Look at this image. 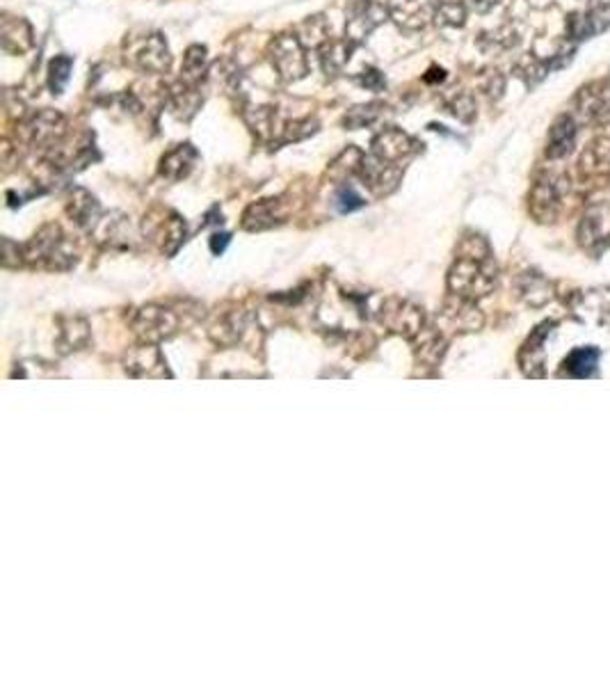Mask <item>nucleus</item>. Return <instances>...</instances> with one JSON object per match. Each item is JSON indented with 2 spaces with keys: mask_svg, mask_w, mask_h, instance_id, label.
Returning <instances> with one entry per match:
<instances>
[{
  "mask_svg": "<svg viewBox=\"0 0 610 686\" xmlns=\"http://www.w3.org/2000/svg\"><path fill=\"white\" fill-rule=\"evenodd\" d=\"M565 181L557 176H540L531 192V213L540 222H553L563 208Z\"/></svg>",
  "mask_w": 610,
  "mask_h": 686,
  "instance_id": "nucleus-12",
  "label": "nucleus"
},
{
  "mask_svg": "<svg viewBox=\"0 0 610 686\" xmlns=\"http://www.w3.org/2000/svg\"><path fill=\"white\" fill-rule=\"evenodd\" d=\"M403 175H405V167H403V165H394L389 163V160H382L379 156H375V153H363L357 176L375 197H386L394 191H398Z\"/></svg>",
  "mask_w": 610,
  "mask_h": 686,
  "instance_id": "nucleus-8",
  "label": "nucleus"
},
{
  "mask_svg": "<svg viewBox=\"0 0 610 686\" xmlns=\"http://www.w3.org/2000/svg\"><path fill=\"white\" fill-rule=\"evenodd\" d=\"M435 19L443 28H462L467 23V5H464V0H442L437 5Z\"/></svg>",
  "mask_w": 610,
  "mask_h": 686,
  "instance_id": "nucleus-37",
  "label": "nucleus"
},
{
  "mask_svg": "<svg viewBox=\"0 0 610 686\" xmlns=\"http://www.w3.org/2000/svg\"><path fill=\"white\" fill-rule=\"evenodd\" d=\"M23 264H26V261H23L21 245H16L14 241L5 238V241H3V265H5V268H19V265Z\"/></svg>",
  "mask_w": 610,
  "mask_h": 686,
  "instance_id": "nucleus-42",
  "label": "nucleus"
},
{
  "mask_svg": "<svg viewBox=\"0 0 610 686\" xmlns=\"http://www.w3.org/2000/svg\"><path fill=\"white\" fill-rule=\"evenodd\" d=\"M597 364H599V353L595 348H579L567 357L563 373L572 378H588L595 373Z\"/></svg>",
  "mask_w": 610,
  "mask_h": 686,
  "instance_id": "nucleus-34",
  "label": "nucleus"
},
{
  "mask_svg": "<svg viewBox=\"0 0 610 686\" xmlns=\"http://www.w3.org/2000/svg\"><path fill=\"white\" fill-rule=\"evenodd\" d=\"M378 321L386 332L398 334V337L407 339V341H411L416 334H421V330L427 325L426 309L411 300H403V298L385 300V305L379 306Z\"/></svg>",
  "mask_w": 610,
  "mask_h": 686,
  "instance_id": "nucleus-6",
  "label": "nucleus"
},
{
  "mask_svg": "<svg viewBox=\"0 0 610 686\" xmlns=\"http://www.w3.org/2000/svg\"><path fill=\"white\" fill-rule=\"evenodd\" d=\"M252 314L240 312V309H233V312H224L222 316H217V321L213 323L211 337L217 346H224V348H232L238 346L240 341H245V337L252 330Z\"/></svg>",
  "mask_w": 610,
  "mask_h": 686,
  "instance_id": "nucleus-17",
  "label": "nucleus"
},
{
  "mask_svg": "<svg viewBox=\"0 0 610 686\" xmlns=\"http://www.w3.org/2000/svg\"><path fill=\"white\" fill-rule=\"evenodd\" d=\"M289 220V201L286 197H270L249 204L242 213V229L245 232H265L279 227Z\"/></svg>",
  "mask_w": 610,
  "mask_h": 686,
  "instance_id": "nucleus-14",
  "label": "nucleus"
},
{
  "mask_svg": "<svg viewBox=\"0 0 610 686\" xmlns=\"http://www.w3.org/2000/svg\"><path fill=\"white\" fill-rule=\"evenodd\" d=\"M354 46L347 39H329L325 46L318 48V58H321L322 74L327 78H337L343 74L346 64L350 62V55H353Z\"/></svg>",
  "mask_w": 610,
  "mask_h": 686,
  "instance_id": "nucleus-26",
  "label": "nucleus"
},
{
  "mask_svg": "<svg viewBox=\"0 0 610 686\" xmlns=\"http://www.w3.org/2000/svg\"><path fill=\"white\" fill-rule=\"evenodd\" d=\"M144 236L151 238L165 257H174L188 238V227L179 213L167 211L159 220H149V229L144 227Z\"/></svg>",
  "mask_w": 610,
  "mask_h": 686,
  "instance_id": "nucleus-15",
  "label": "nucleus"
},
{
  "mask_svg": "<svg viewBox=\"0 0 610 686\" xmlns=\"http://www.w3.org/2000/svg\"><path fill=\"white\" fill-rule=\"evenodd\" d=\"M133 332L144 343H163L181 330L179 309L165 305H144L131 321Z\"/></svg>",
  "mask_w": 610,
  "mask_h": 686,
  "instance_id": "nucleus-5",
  "label": "nucleus"
},
{
  "mask_svg": "<svg viewBox=\"0 0 610 686\" xmlns=\"http://www.w3.org/2000/svg\"><path fill=\"white\" fill-rule=\"evenodd\" d=\"M124 371L131 378H172V371L167 369L159 343L140 341L128 348L124 355Z\"/></svg>",
  "mask_w": 610,
  "mask_h": 686,
  "instance_id": "nucleus-10",
  "label": "nucleus"
},
{
  "mask_svg": "<svg viewBox=\"0 0 610 686\" xmlns=\"http://www.w3.org/2000/svg\"><path fill=\"white\" fill-rule=\"evenodd\" d=\"M67 216L71 217L76 227L85 229V232H94L103 213H101V204L90 191L74 185L67 197Z\"/></svg>",
  "mask_w": 610,
  "mask_h": 686,
  "instance_id": "nucleus-18",
  "label": "nucleus"
},
{
  "mask_svg": "<svg viewBox=\"0 0 610 686\" xmlns=\"http://www.w3.org/2000/svg\"><path fill=\"white\" fill-rule=\"evenodd\" d=\"M423 144L419 140H414L411 135H407L405 131H400L398 127H386L373 137L370 143V153L379 156L382 160H389L394 165H403L410 159H414L416 153L421 151Z\"/></svg>",
  "mask_w": 610,
  "mask_h": 686,
  "instance_id": "nucleus-9",
  "label": "nucleus"
},
{
  "mask_svg": "<svg viewBox=\"0 0 610 686\" xmlns=\"http://www.w3.org/2000/svg\"><path fill=\"white\" fill-rule=\"evenodd\" d=\"M503 87H505V80H503V76L499 74V71H490V74L484 76L483 90L487 96H492V99H499V96L503 94Z\"/></svg>",
  "mask_w": 610,
  "mask_h": 686,
  "instance_id": "nucleus-43",
  "label": "nucleus"
},
{
  "mask_svg": "<svg viewBox=\"0 0 610 686\" xmlns=\"http://www.w3.org/2000/svg\"><path fill=\"white\" fill-rule=\"evenodd\" d=\"M610 90H599V85H590L581 90L576 99V112L581 119L592 124H610Z\"/></svg>",
  "mask_w": 610,
  "mask_h": 686,
  "instance_id": "nucleus-22",
  "label": "nucleus"
},
{
  "mask_svg": "<svg viewBox=\"0 0 610 686\" xmlns=\"http://www.w3.org/2000/svg\"><path fill=\"white\" fill-rule=\"evenodd\" d=\"M363 197L359 195L357 191H354L353 185H347V184H341L337 188V192H334V208H337L338 213H354L359 211V208H363Z\"/></svg>",
  "mask_w": 610,
  "mask_h": 686,
  "instance_id": "nucleus-39",
  "label": "nucleus"
},
{
  "mask_svg": "<svg viewBox=\"0 0 610 686\" xmlns=\"http://www.w3.org/2000/svg\"><path fill=\"white\" fill-rule=\"evenodd\" d=\"M389 19L405 32H419L430 26L437 14L435 0H386Z\"/></svg>",
  "mask_w": 610,
  "mask_h": 686,
  "instance_id": "nucleus-11",
  "label": "nucleus"
},
{
  "mask_svg": "<svg viewBox=\"0 0 610 686\" xmlns=\"http://www.w3.org/2000/svg\"><path fill=\"white\" fill-rule=\"evenodd\" d=\"M496 280H499V270L487 241L478 233L464 236L460 241L455 264L448 270V293L476 302L490 296Z\"/></svg>",
  "mask_w": 610,
  "mask_h": 686,
  "instance_id": "nucleus-1",
  "label": "nucleus"
},
{
  "mask_svg": "<svg viewBox=\"0 0 610 686\" xmlns=\"http://www.w3.org/2000/svg\"><path fill=\"white\" fill-rule=\"evenodd\" d=\"M581 243L585 245L588 249L597 248L601 243L604 248L606 243L610 241V232H606V211L601 206L592 208V211L585 216V220L581 222V232H579Z\"/></svg>",
  "mask_w": 610,
  "mask_h": 686,
  "instance_id": "nucleus-30",
  "label": "nucleus"
},
{
  "mask_svg": "<svg viewBox=\"0 0 610 686\" xmlns=\"http://www.w3.org/2000/svg\"><path fill=\"white\" fill-rule=\"evenodd\" d=\"M3 48L12 55H21L32 48V30L26 19H3Z\"/></svg>",
  "mask_w": 610,
  "mask_h": 686,
  "instance_id": "nucleus-29",
  "label": "nucleus"
},
{
  "mask_svg": "<svg viewBox=\"0 0 610 686\" xmlns=\"http://www.w3.org/2000/svg\"><path fill=\"white\" fill-rule=\"evenodd\" d=\"M201 101H204V96H201L199 87H192V85L183 83V80H176L169 87V103H172L176 117L185 119V122L197 115Z\"/></svg>",
  "mask_w": 610,
  "mask_h": 686,
  "instance_id": "nucleus-28",
  "label": "nucleus"
},
{
  "mask_svg": "<svg viewBox=\"0 0 610 686\" xmlns=\"http://www.w3.org/2000/svg\"><path fill=\"white\" fill-rule=\"evenodd\" d=\"M572 60H573V51H563V53H557L547 60H540L535 58V55H526V58L516 64L515 71L519 78H524V83H526L528 87H535V85L542 83L549 74H553V71H557V69L567 67Z\"/></svg>",
  "mask_w": 610,
  "mask_h": 686,
  "instance_id": "nucleus-20",
  "label": "nucleus"
},
{
  "mask_svg": "<svg viewBox=\"0 0 610 686\" xmlns=\"http://www.w3.org/2000/svg\"><path fill=\"white\" fill-rule=\"evenodd\" d=\"M411 346H414L416 362L421 366H439V362L446 355V339H443L442 330L439 328H426L421 330V334H416L411 339Z\"/></svg>",
  "mask_w": 610,
  "mask_h": 686,
  "instance_id": "nucleus-24",
  "label": "nucleus"
},
{
  "mask_svg": "<svg viewBox=\"0 0 610 686\" xmlns=\"http://www.w3.org/2000/svg\"><path fill=\"white\" fill-rule=\"evenodd\" d=\"M423 80H426V83H430V85L443 83V80H446V71H443L442 67H437V64H435V67L427 69V74L423 76Z\"/></svg>",
  "mask_w": 610,
  "mask_h": 686,
  "instance_id": "nucleus-45",
  "label": "nucleus"
},
{
  "mask_svg": "<svg viewBox=\"0 0 610 686\" xmlns=\"http://www.w3.org/2000/svg\"><path fill=\"white\" fill-rule=\"evenodd\" d=\"M362 159L363 153L359 151L357 147H347L346 151L338 153L337 160L329 165V176H332L334 181H338V184H343V181L350 179V176H357Z\"/></svg>",
  "mask_w": 610,
  "mask_h": 686,
  "instance_id": "nucleus-36",
  "label": "nucleus"
},
{
  "mask_svg": "<svg viewBox=\"0 0 610 686\" xmlns=\"http://www.w3.org/2000/svg\"><path fill=\"white\" fill-rule=\"evenodd\" d=\"M576 117L573 115H560L553 122L551 133H549L547 156L549 159H563L573 149L576 143Z\"/></svg>",
  "mask_w": 610,
  "mask_h": 686,
  "instance_id": "nucleus-25",
  "label": "nucleus"
},
{
  "mask_svg": "<svg viewBox=\"0 0 610 686\" xmlns=\"http://www.w3.org/2000/svg\"><path fill=\"white\" fill-rule=\"evenodd\" d=\"M476 5H478V10H490L492 5H496V0H474Z\"/></svg>",
  "mask_w": 610,
  "mask_h": 686,
  "instance_id": "nucleus-46",
  "label": "nucleus"
},
{
  "mask_svg": "<svg viewBox=\"0 0 610 686\" xmlns=\"http://www.w3.org/2000/svg\"><path fill=\"white\" fill-rule=\"evenodd\" d=\"M124 58L131 67L140 69L144 74H165L172 67L169 46L159 30L128 35L124 42Z\"/></svg>",
  "mask_w": 610,
  "mask_h": 686,
  "instance_id": "nucleus-3",
  "label": "nucleus"
},
{
  "mask_svg": "<svg viewBox=\"0 0 610 686\" xmlns=\"http://www.w3.org/2000/svg\"><path fill=\"white\" fill-rule=\"evenodd\" d=\"M516 289H519V296L533 306H540L551 298V286L544 280L542 274L537 273H526L521 274L519 282H516Z\"/></svg>",
  "mask_w": 610,
  "mask_h": 686,
  "instance_id": "nucleus-33",
  "label": "nucleus"
},
{
  "mask_svg": "<svg viewBox=\"0 0 610 686\" xmlns=\"http://www.w3.org/2000/svg\"><path fill=\"white\" fill-rule=\"evenodd\" d=\"M229 241H232V236H229V233L216 232L211 236V252L216 254V257H220V254L226 249V245H229Z\"/></svg>",
  "mask_w": 610,
  "mask_h": 686,
  "instance_id": "nucleus-44",
  "label": "nucleus"
},
{
  "mask_svg": "<svg viewBox=\"0 0 610 686\" xmlns=\"http://www.w3.org/2000/svg\"><path fill=\"white\" fill-rule=\"evenodd\" d=\"M58 350L62 355L85 350L92 343V330L87 318L83 316H60L58 318Z\"/></svg>",
  "mask_w": 610,
  "mask_h": 686,
  "instance_id": "nucleus-21",
  "label": "nucleus"
},
{
  "mask_svg": "<svg viewBox=\"0 0 610 686\" xmlns=\"http://www.w3.org/2000/svg\"><path fill=\"white\" fill-rule=\"evenodd\" d=\"M354 80H357L362 87H366V90H370V92H385L386 90V78L378 67H366L363 71H359V74L354 76Z\"/></svg>",
  "mask_w": 610,
  "mask_h": 686,
  "instance_id": "nucleus-41",
  "label": "nucleus"
},
{
  "mask_svg": "<svg viewBox=\"0 0 610 686\" xmlns=\"http://www.w3.org/2000/svg\"><path fill=\"white\" fill-rule=\"evenodd\" d=\"M386 19L389 10L378 0H353L346 12V39L354 48L362 46Z\"/></svg>",
  "mask_w": 610,
  "mask_h": 686,
  "instance_id": "nucleus-7",
  "label": "nucleus"
},
{
  "mask_svg": "<svg viewBox=\"0 0 610 686\" xmlns=\"http://www.w3.org/2000/svg\"><path fill=\"white\" fill-rule=\"evenodd\" d=\"M551 323H544L542 328H537L533 337L528 339L526 346L519 353V364L524 373L531 378H542L544 375V339H547V328Z\"/></svg>",
  "mask_w": 610,
  "mask_h": 686,
  "instance_id": "nucleus-27",
  "label": "nucleus"
},
{
  "mask_svg": "<svg viewBox=\"0 0 610 686\" xmlns=\"http://www.w3.org/2000/svg\"><path fill=\"white\" fill-rule=\"evenodd\" d=\"M268 55L270 64L284 83H295V80H302L309 74V58H306L305 42L295 32H281V35L272 37Z\"/></svg>",
  "mask_w": 610,
  "mask_h": 686,
  "instance_id": "nucleus-4",
  "label": "nucleus"
},
{
  "mask_svg": "<svg viewBox=\"0 0 610 686\" xmlns=\"http://www.w3.org/2000/svg\"><path fill=\"white\" fill-rule=\"evenodd\" d=\"M442 318L455 332H474L483 325V316L474 306V302L458 296H451V300L443 305Z\"/></svg>",
  "mask_w": 610,
  "mask_h": 686,
  "instance_id": "nucleus-23",
  "label": "nucleus"
},
{
  "mask_svg": "<svg viewBox=\"0 0 610 686\" xmlns=\"http://www.w3.org/2000/svg\"><path fill=\"white\" fill-rule=\"evenodd\" d=\"M448 112L451 115H455L460 119V122H474V117H476V101L474 96L468 94V92H460V94L452 96L451 101H448Z\"/></svg>",
  "mask_w": 610,
  "mask_h": 686,
  "instance_id": "nucleus-40",
  "label": "nucleus"
},
{
  "mask_svg": "<svg viewBox=\"0 0 610 686\" xmlns=\"http://www.w3.org/2000/svg\"><path fill=\"white\" fill-rule=\"evenodd\" d=\"M103 248L112 249H131L133 241H135V232H133L131 222L124 213H108L101 216L99 225L92 232Z\"/></svg>",
  "mask_w": 610,
  "mask_h": 686,
  "instance_id": "nucleus-16",
  "label": "nucleus"
},
{
  "mask_svg": "<svg viewBox=\"0 0 610 686\" xmlns=\"http://www.w3.org/2000/svg\"><path fill=\"white\" fill-rule=\"evenodd\" d=\"M208 74V58H206V46L192 44L183 55V67H181V78L183 83L199 87Z\"/></svg>",
  "mask_w": 610,
  "mask_h": 686,
  "instance_id": "nucleus-31",
  "label": "nucleus"
},
{
  "mask_svg": "<svg viewBox=\"0 0 610 686\" xmlns=\"http://www.w3.org/2000/svg\"><path fill=\"white\" fill-rule=\"evenodd\" d=\"M23 261L30 268L67 273L78 264V252L60 225L48 222L23 245Z\"/></svg>",
  "mask_w": 610,
  "mask_h": 686,
  "instance_id": "nucleus-2",
  "label": "nucleus"
},
{
  "mask_svg": "<svg viewBox=\"0 0 610 686\" xmlns=\"http://www.w3.org/2000/svg\"><path fill=\"white\" fill-rule=\"evenodd\" d=\"M316 131H318L316 119H311V117H306V119H295V122H289L284 128H281L274 149L289 143H300V140H306V137L313 135Z\"/></svg>",
  "mask_w": 610,
  "mask_h": 686,
  "instance_id": "nucleus-38",
  "label": "nucleus"
},
{
  "mask_svg": "<svg viewBox=\"0 0 610 686\" xmlns=\"http://www.w3.org/2000/svg\"><path fill=\"white\" fill-rule=\"evenodd\" d=\"M610 28V3L595 0L590 3L588 10L573 12L567 16V37L572 42H583V39L597 37Z\"/></svg>",
  "mask_w": 610,
  "mask_h": 686,
  "instance_id": "nucleus-13",
  "label": "nucleus"
},
{
  "mask_svg": "<svg viewBox=\"0 0 610 686\" xmlns=\"http://www.w3.org/2000/svg\"><path fill=\"white\" fill-rule=\"evenodd\" d=\"M71 69H74V58L67 53L55 55V58L48 62V90H51V94H62L69 78H71Z\"/></svg>",
  "mask_w": 610,
  "mask_h": 686,
  "instance_id": "nucleus-35",
  "label": "nucleus"
},
{
  "mask_svg": "<svg viewBox=\"0 0 610 686\" xmlns=\"http://www.w3.org/2000/svg\"><path fill=\"white\" fill-rule=\"evenodd\" d=\"M197 160H199V151L190 143H181L176 147L169 149L160 159V176L167 181H183L192 175Z\"/></svg>",
  "mask_w": 610,
  "mask_h": 686,
  "instance_id": "nucleus-19",
  "label": "nucleus"
},
{
  "mask_svg": "<svg viewBox=\"0 0 610 686\" xmlns=\"http://www.w3.org/2000/svg\"><path fill=\"white\" fill-rule=\"evenodd\" d=\"M386 106L382 101H370V103H362L354 106L343 115V127L347 131H359V128H369L378 122L379 117L385 115Z\"/></svg>",
  "mask_w": 610,
  "mask_h": 686,
  "instance_id": "nucleus-32",
  "label": "nucleus"
}]
</instances>
